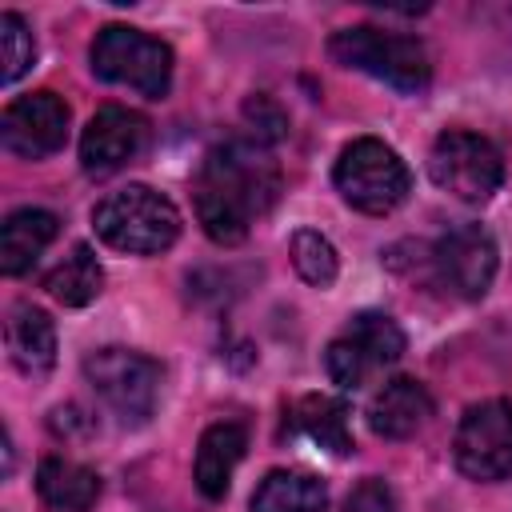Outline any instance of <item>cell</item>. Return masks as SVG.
I'll use <instances>...</instances> for the list:
<instances>
[{
	"label": "cell",
	"instance_id": "cell-9",
	"mask_svg": "<svg viewBox=\"0 0 512 512\" xmlns=\"http://www.w3.org/2000/svg\"><path fill=\"white\" fill-rule=\"evenodd\" d=\"M452 456L468 480L492 484L512 476V404L508 400L472 404L456 424Z\"/></svg>",
	"mask_w": 512,
	"mask_h": 512
},
{
	"label": "cell",
	"instance_id": "cell-8",
	"mask_svg": "<svg viewBox=\"0 0 512 512\" xmlns=\"http://www.w3.org/2000/svg\"><path fill=\"white\" fill-rule=\"evenodd\" d=\"M428 172L444 192L468 204L492 200V192L504 184V160L496 144L476 132H460V128L436 136L428 152Z\"/></svg>",
	"mask_w": 512,
	"mask_h": 512
},
{
	"label": "cell",
	"instance_id": "cell-21",
	"mask_svg": "<svg viewBox=\"0 0 512 512\" xmlns=\"http://www.w3.org/2000/svg\"><path fill=\"white\" fill-rule=\"evenodd\" d=\"M292 264H296V272H300L308 284H316V288H328V284L336 280V272H340V260H336L332 240L320 236L316 228H300V232L292 236Z\"/></svg>",
	"mask_w": 512,
	"mask_h": 512
},
{
	"label": "cell",
	"instance_id": "cell-20",
	"mask_svg": "<svg viewBox=\"0 0 512 512\" xmlns=\"http://www.w3.org/2000/svg\"><path fill=\"white\" fill-rule=\"evenodd\" d=\"M44 288H48L60 304L80 308V304H88V300L100 296V288H104V268H100V260H96V252H92L88 244H72V252L48 272Z\"/></svg>",
	"mask_w": 512,
	"mask_h": 512
},
{
	"label": "cell",
	"instance_id": "cell-10",
	"mask_svg": "<svg viewBox=\"0 0 512 512\" xmlns=\"http://www.w3.org/2000/svg\"><path fill=\"white\" fill-rule=\"evenodd\" d=\"M432 268L440 288L460 300H480L496 276V240L480 224H456L436 240Z\"/></svg>",
	"mask_w": 512,
	"mask_h": 512
},
{
	"label": "cell",
	"instance_id": "cell-12",
	"mask_svg": "<svg viewBox=\"0 0 512 512\" xmlns=\"http://www.w3.org/2000/svg\"><path fill=\"white\" fill-rule=\"evenodd\" d=\"M144 144H148V120L132 108L108 104L88 120V128L80 136V164L92 176H108V172L124 168L128 160H136L144 152Z\"/></svg>",
	"mask_w": 512,
	"mask_h": 512
},
{
	"label": "cell",
	"instance_id": "cell-7",
	"mask_svg": "<svg viewBox=\"0 0 512 512\" xmlns=\"http://www.w3.org/2000/svg\"><path fill=\"white\" fill-rule=\"evenodd\" d=\"M84 376L124 424H144L156 408L164 372L152 356H140L132 348H100L84 360Z\"/></svg>",
	"mask_w": 512,
	"mask_h": 512
},
{
	"label": "cell",
	"instance_id": "cell-19",
	"mask_svg": "<svg viewBox=\"0 0 512 512\" xmlns=\"http://www.w3.org/2000/svg\"><path fill=\"white\" fill-rule=\"evenodd\" d=\"M292 424L316 440L320 448H328L332 456H348L356 444H352V432H348V408L344 400L336 396H324V392H312L304 396L296 408H292Z\"/></svg>",
	"mask_w": 512,
	"mask_h": 512
},
{
	"label": "cell",
	"instance_id": "cell-17",
	"mask_svg": "<svg viewBox=\"0 0 512 512\" xmlns=\"http://www.w3.org/2000/svg\"><path fill=\"white\" fill-rule=\"evenodd\" d=\"M36 492L52 512H88L100 496V476L88 464L48 456L36 468Z\"/></svg>",
	"mask_w": 512,
	"mask_h": 512
},
{
	"label": "cell",
	"instance_id": "cell-23",
	"mask_svg": "<svg viewBox=\"0 0 512 512\" xmlns=\"http://www.w3.org/2000/svg\"><path fill=\"white\" fill-rule=\"evenodd\" d=\"M344 512H396V496H392V488H388L384 480L368 476V480H360V484L348 492Z\"/></svg>",
	"mask_w": 512,
	"mask_h": 512
},
{
	"label": "cell",
	"instance_id": "cell-22",
	"mask_svg": "<svg viewBox=\"0 0 512 512\" xmlns=\"http://www.w3.org/2000/svg\"><path fill=\"white\" fill-rule=\"evenodd\" d=\"M32 60H36V40L28 24L16 12H4L0 16V80L16 84L32 68Z\"/></svg>",
	"mask_w": 512,
	"mask_h": 512
},
{
	"label": "cell",
	"instance_id": "cell-18",
	"mask_svg": "<svg viewBox=\"0 0 512 512\" xmlns=\"http://www.w3.org/2000/svg\"><path fill=\"white\" fill-rule=\"evenodd\" d=\"M328 488L312 472L276 468L252 492V512H324Z\"/></svg>",
	"mask_w": 512,
	"mask_h": 512
},
{
	"label": "cell",
	"instance_id": "cell-3",
	"mask_svg": "<svg viewBox=\"0 0 512 512\" xmlns=\"http://www.w3.org/2000/svg\"><path fill=\"white\" fill-rule=\"evenodd\" d=\"M328 52H332L336 64L368 72V76L384 80L396 92H420L432 80L428 48L416 36L384 32V28H372V24H356V28L332 32Z\"/></svg>",
	"mask_w": 512,
	"mask_h": 512
},
{
	"label": "cell",
	"instance_id": "cell-5",
	"mask_svg": "<svg viewBox=\"0 0 512 512\" xmlns=\"http://www.w3.org/2000/svg\"><path fill=\"white\" fill-rule=\"evenodd\" d=\"M92 72L108 84H124L160 100L172 84V48L140 28L108 24L92 40Z\"/></svg>",
	"mask_w": 512,
	"mask_h": 512
},
{
	"label": "cell",
	"instance_id": "cell-4",
	"mask_svg": "<svg viewBox=\"0 0 512 512\" xmlns=\"http://www.w3.org/2000/svg\"><path fill=\"white\" fill-rule=\"evenodd\" d=\"M332 180H336L340 196H344L356 212H368V216L392 212L396 204H404V196H408V188H412V172H408V164L400 160V152L388 148V144L376 140V136L352 140V144L340 152Z\"/></svg>",
	"mask_w": 512,
	"mask_h": 512
},
{
	"label": "cell",
	"instance_id": "cell-6",
	"mask_svg": "<svg viewBox=\"0 0 512 512\" xmlns=\"http://www.w3.org/2000/svg\"><path fill=\"white\" fill-rule=\"evenodd\" d=\"M400 352H404V332H400V324L392 316H384V312H356L344 324V332L328 344L324 368H328L332 384L364 388L376 372L396 364Z\"/></svg>",
	"mask_w": 512,
	"mask_h": 512
},
{
	"label": "cell",
	"instance_id": "cell-14",
	"mask_svg": "<svg viewBox=\"0 0 512 512\" xmlns=\"http://www.w3.org/2000/svg\"><path fill=\"white\" fill-rule=\"evenodd\" d=\"M8 356L24 376H44L56 364V328L44 308L36 304H16L4 324Z\"/></svg>",
	"mask_w": 512,
	"mask_h": 512
},
{
	"label": "cell",
	"instance_id": "cell-15",
	"mask_svg": "<svg viewBox=\"0 0 512 512\" xmlns=\"http://www.w3.org/2000/svg\"><path fill=\"white\" fill-rule=\"evenodd\" d=\"M248 448V436L240 424L232 420H220L212 428H204L200 444H196V488L208 496V500H224L228 484H232V472L240 464Z\"/></svg>",
	"mask_w": 512,
	"mask_h": 512
},
{
	"label": "cell",
	"instance_id": "cell-1",
	"mask_svg": "<svg viewBox=\"0 0 512 512\" xmlns=\"http://www.w3.org/2000/svg\"><path fill=\"white\" fill-rule=\"evenodd\" d=\"M276 192L280 172L272 156L248 140H228L212 148L192 180L196 220L216 244H240L248 236V224L272 208Z\"/></svg>",
	"mask_w": 512,
	"mask_h": 512
},
{
	"label": "cell",
	"instance_id": "cell-11",
	"mask_svg": "<svg viewBox=\"0 0 512 512\" xmlns=\"http://www.w3.org/2000/svg\"><path fill=\"white\" fill-rule=\"evenodd\" d=\"M68 140V104L56 92H28L12 100L0 116V144L12 156L40 160L64 148Z\"/></svg>",
	"mask_w": 512,
	"mask_h": 512
},
{
	"label": "cell",
	"instance_id": "cell-13",
	"mask_svg": "<svg viewBox=\"0 0 512 512\" xmlns=\"http://www.w3.org/2000/svg\"><path fill=\"white\" fill-rule=\"evenodd\" d=\"M432 416V396L420 380L412 376H396L388 384H380V392L368 400V428L384 440H404L412 432H420Z\"/></svg>",
	"mask_w": 512,
	"mask_h": 512
},
{
	"label": "cell",
	"instance_id": "cell-24",
	"mask_svg": "<svg viewBox=\"0 0 512 512\" xmlns=\"http://www.w3.org/2000/svg\"><path fill=\"white\" fill-rule=\"evenodd\" d=\"M244 116L256 124V144H272V140H280L284 128H288L284 112H280L268 96H252V100L244 104Z\"/></svg>",
	"mask_w": 512,
	"mask_h": 512
},
{
	"label": "cell",
	"instance_id": "cell-2",
	"mask_svg": "<svg viewBox=\"0 0 512 512\" xmlns=\"http://www.w3.org/2000/svg\"><path fill=\"white\" fill-rule=\"evenodd\" d=\"M96 236L108 248L132 252V256H152L176 244L180 236V212L168 196H160L148 184H128L112 196H104L92 212Z\"/></svg>",
	"mask_w": 512,
	"mask_h": 512
},
{
	"label": "cell",
	"instance_id": "cell-16",
	"mask_svg": "<svg viewBox=\"0 0 512 512\" xmlns=\"http://www.w3.org/2000/svg\"><path fill=\"white\" fill-rule=\"evenodd\" d=\"M60 220L48 208H20L0 228V268L8 276H20L36 264V256L56 240Z\"/></svg>",
	"mask_w": 512,
	"mask_h": 512
}]
</instances>
